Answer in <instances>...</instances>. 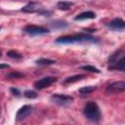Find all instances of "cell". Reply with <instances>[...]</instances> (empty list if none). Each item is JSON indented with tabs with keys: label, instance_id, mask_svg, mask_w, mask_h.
Wrapping results in <instances>:
<instances>
[{
	"label": "cell",
	"instance_id": "1",
	"mask_svg": "<svg viewBox=\"0 0 125 125\" xmlns=\"http://www.w3.org/2000/svg\"><path fill=\"white\" fill-rule=\"evenodd\" d=\"M99 38L86 34V33H75L71 35L61 36L56 39L58 44H73V43H99Z\"/></svg>",
	"mask_w": 125,
	"mask_h": 125
},
{
	"label": "cell",
	"instance_id": "2",
	"mask_svg": "<svg viewBox=\"0 0 125 125\" xmlns=\"http://www.w3.org/2000/svg\"><path fill=\"white\" fill-rule=\"evenodd\" d=\"M84 116L92 122H99L102 118V113L99 105L95 102H88L83 108Z\"/></svg>",
	"mask_w": 125,
	"mask_h": 125
},
{
	"label": "cell",
	"instance_id": "3",
	"mask_svg": "<svg viewBox=\"0 0 125 125\" xmlns=\"http://www.w3.org/2000/svg\"><path fill=\"white\" fill-rule=\"evenodd\" d=\"M23 31L30 35V36H36V35H43L46 33H49V29L43 26H38L34 24H28L23 28Z\"/></svg>",
	"mask_w": 125,
	"mask_h": 125
},
{
	"label": "cell",
	"instance_id": "4",
	"mask_svg": "<svg viewBox=\"0 0 125 125\" xmlns=\"http://www.w3.org/2000/svg\"><path fill=\"white\" fill-rule=\"evenodd\" d=\"M51 101L58 105L64 106V105L71 104V102L73 101V97L67 96V95H62V94H54L51 96Z\"/></svg>",
	"mask_w": 125,
	"mask_h": 125
},
{
	"label": "cell",
	"instance_id": "5",
	"mask_svg": "<svg viewBox=\"0 0 125 125\" xmlns=\"http://www.w3.org/2000/svg\"><path fill=\"white\" fill-rule=\"evenodd\" d=\"M58 78L57 77H54V76H46V77H43L37 81L34 82V88L37 89V90H41V89H44L46 87H49L50 85H52L53 83L57 82Z\"/></svg>",
	"mask_w": 125,
	"mask_h": 125
},
{
	"label": "cell",
	"instance_id": "6",
	"mask_svg": "<svg viewBox=\"0 0 125 125\" xmlns=\"http://www.w3.org/2000/svg\"><path fill=\"white\" fill-rule=\"evenodd\" d=\"M124 90H125V82L124 81L112 82V83L108 84L107 87L105 88V92L107 94H116V93L123 92Z\"/></svg>",
	"mask_w": 125,
	"mask_h": 125
},
{
	"label": "cell",
	"instance_id": "7",
	"mask_svg": "<svg viewBox=\"0 0 125 125\" xmlns=\"http://www.w3.org/2000/svg\"><path fill=\"white\" fill-rule=\"evenodd\" d=\"M31 111H32V106H31V105L25 104V105L21 106V107L18 110V112H17V114H16V120H17V121H21V120H23L24 118H26V117L31 113Z\"/></svg>",
	"mask_w": 125,
	"mask_h": 125
},
{
	"label": "cell",
	"instance_id": "8",
	"mask_svg": "<svg viewBox=\"0 0 125 125\" xmlns=\"http://www.w3.org/2000/svg\"><path fill=\"white\" fill-rule=\"evenodd\" d=\"M107 27H109L112 30H117V31H123L125 28V21L120 19V18H115L113 19L109 23L106 24Z\"/></svg>",
	"mask_w": 125,
	"mask_h": 125
},
{
	"label": "cell",
	"instance_id": "9",
	"mask_svg": "<svg viewBox=\"0 0 125 125\" xmlns=\"http://www.w3.org/2000/svg\"><path fill=\"white\" fill-rule=\"evenodd\" d=\"M124 51L122 49H119L117 51H115L114 53H112L109 58H108V63L109 65H113L114 63H116L119 60H121L122 58H124Z\"/></svg>",
	"mask_w": 125,
	"mask_h": 125
},
{
	"label": "cell",
	"instance_id": "10",
	"mask_svg": "<svg viewBox=\"0 0 125 125\" xmlns=\"http://www.w3.org/2000/svg\"><path fill=\"white\" fill-rule=\"evenodd\" d=\"M38 6H39V3H37V2H30L26 6L22 7L21 9V11L24 12V13H35V12L37 13L38 10H39Z\"/></svg>",
	"mask_w": 125,
	"mask_h": 125
},
{
	"label": "cell",
	"instance_id": "11",
	"mask_svg": "<svg viewBox=\"0 0 125 125\" xmlns=\"http://www.w3.org/2000/svg\"><path fill=\"white\" fill-rule=\"evenodd\" d=\"M96 18V14L92 11H87V12H83L79 15H77L76 17H74L75 21H84V20H90V19H95Z\"/></svg>",
	"mask_w": 125,
	"mask_h": 125
},
{
	"label": "cell",
	"instance_id": "12",
	"mask_svg": "<svg viewBox=\"0 0 125 125\" xmlns=\"http://www.w3.org/2000/svg\"><path fill=\"white\" fill-rule=\"evenodd\" d=\"M107 69L108 70H119V71H122L123 72L125 70V57L122 58L121 60H119L113 65H108Z\"/></svg>",
	"mask_w": 125,
	"mask_h": 125
},
{
	"label": "cell",
	"instance_id": "13",
	"mask_svg": "<svg viewBox=\"0 0 125 125\" xmlns=\"http://www.w3.org/2000/svg\"><path fill=\"white\" fill-rule=\"evenodd\" d=\"M83 78H85V75H84V74H76V75H72V76L66 77V78L62 81V84H63V85L71 84V83H74V82L80 81V80H82Z\"/></svg>",
	"mask_w": 125,
	"mask_h": 125
},
{
	"label": "cell",
	"instance_id": "14",
	"mask_svg": "<svg viewBox=\"0 0 125 125\" xmlns=\"http://www.w3.org/2000/svg\"><path fill=\"white\" fill-rule=\"evenodd\" d=\"M50 25L52 28H55V29H62V28L67 27L68 23L63 21H55L50 22Z\"/></svg>",
	"mask_w": 125,
	"mask_h": 125
},
{
	"label": "cell",
	"instance_id": "15",
	"mask_svg": "<svg viewBox=\"0 0 125 125\" xmlns=\"http://www.w3.org/2000/svg\"><path fill=\"white\" fill-rule=\"evenodd\" d=\"M73 5H74L73 2H68V1H60V2L57 3L58 9L59 10H62V11L69 10Z\"/></svg>",
	"mask_w": 125,
	"mask_h": 125
},
{
	"label": "cell",
	"instance_id": "16",
	"mask_svg": "<svg viewBox=\"0 0 125 125\" xmlns=\"http://www.w3.org/2000/svg\"><path fill=\"white\" fill-rule=\"evenodd\" d=\"M35 63L37 65H41V66H46V65H51L56 63V61L54 60H50V59H45V58H41L35 61Z\"/></svg>",
	"mask_w": 125,
	"mask_h": 125
},
{
	"label": "cell",
	"instance_id": "17",
	"mask_svg": "<svg viewBox=\"0 0 125 125\" xmlns=\"http://www.w3.org/2000/svg\"><path fill=\"white\" fill-rule=\"evenodd\" d=\"M97 89V86H85V87H82L78 90L79 94L81 95H88V94H91L92 92L96 91Z\"/></svg>",
	"mask_w": 125,
	"mask_h": 125
},
{
	"label": "cell",
	"instance_id": "18",
	"mask_svg": "<svg viewBox=\"0 0 125 125\" xmlns=\"http://www.w3.org/2000/svg\"><path fill=\"white\" fill-rule=\"evenodd\" d=\"M7 56L11 59H14V60H21L22 59V55L21 53H19L18 51H15V50H10L7 52Z\"/></svg>",
	"mask_w": 125,
	"mask_h": 125
},
{
	"label": "cell",
	"instance_id": "19",
	"mask_svg": "<svg viewBox=\"0 0 125 125\" xmlns=\"http://www.w3.org/2000/svg\"><path fill=\"white\" fill-rule=\"evenodd\" d=\"M6 77L7 78H10V79H16V78L24 77V74L21 73V72H19V71H13V72H10L9 74H7Z\"/></svg>",
	"mask_w": 125,
	"mask_h": 125
},
{
	"label": "cell",
	"instance_id": "20",
	"mask_svg": "<svg viewBox=\"0 0 125 125\" xmlns=\"http://www.w3.org/2000/svg\"><path fill=\"white\" fill-rule=\"evenodd\" d=\"M80 68H81V69H83V70L90 71V72H96V73H100V70H99L97 67L93 66V65H83V66H81Z\"/></svg>",
	"mask_w": 125,
	"mask_h": 125
},
{
	"label": "cell",
	"instance_id": "21",
	"mask_svg": "<svg viewBox=\"0 0 125 125\" xmlns=\"http://www.w3.org/2000/svg\"><path fill=\"white\" fill-rule=\"evenodd\" d=\"M23 95H24V97H26V98H28V99H35V98L37 97L36 92H34V91H32V90H26Z\"/></svg>",
	"mask_w": 125,
	"mask_h": 125
},
{
	"label": "cell",
	"instance_id": "22",
	"mask_svg": "<svg viewBox=\"0 0 125 125\" xmlns=\"http://www.w3.org/2000/svg\"><path fill=\"white\" fill-rule=\"evenodd\" d=\"M38 14H40V15H43V16H46V17H50L51 15H52V12L51 11H48V10H45V9H39L38 10V12H37Z\"/></svg>",
	"mask_w": 125,
	"mask_h": 125
},
{
	"label": "cell",
	"instance_id": "23",
	"mask_svg": "<svg viewBox=\"0 0 125 125\" xmlns=\"http://www.w3.org/2000/svg\"><path fill=\"white\" fill-rule=\"evenodd\" d=\"M10 90H11V93L14 96H16V97H20L21 96V92H20L19 89H17V88H11Z\"/></svg>",
	"mask_w": 125,
	"mask_h": 125
},
{
	"label": "cell",
	"instance_id": "24",
	"mask_svg": "<svg viewBox=\"0 0 125 125\" xmlns=\"http://www.w3.org/2000/svg\"><path fill=\"white\" fill-rule=\"evenodd\" d=\"M9 67V64H6V63H0V69H4V68H8Z\"/></svg>",
	"mask_w": 125,
	"mask_h": 125
},
{
	"label": "cell",
	"instance_id": "25",
	"mask_svg": "<svg viewBox=\"0 0 125 125\" xmlns=\"http://www.w3.org/2000/svg\"><path fill=\"white\" fill-rule=\"evenodd\" d=\"M0 57H1V52H0Z\"/></svg>",
	"mask_w": 125,
	"mask_h": 125
},
{
	"label": "cell",
	"instance_id": "26",
	"mask_svg": "<svg viewBox=\"0 0 125 125\" xmlns=\"http://www.w3.org/2000/svg\"><path fill=\"white\" fill-rule=\"evenodd\" d=\"M0 29H1V26H0Z\"/></svg>",
	"mask_w": 125,
	"mask_h": 125
}]
</instances>
